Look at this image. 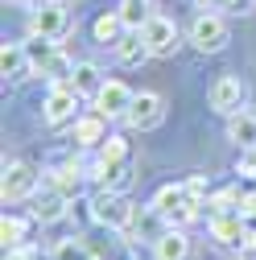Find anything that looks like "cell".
<instances>
[{"instance_id":"cell-19","label":"cell","mask_w":256,"mask_h":260,"mask_svg":"<svg viewBox=\"0 0 256 260\" xmlns=\"http://www.w3.org/2000/svg\"><path fill=\"white\" fill-rule=\"evenodd\" d=\"M108 79L100 75V67L95 62H75V75H71V87L79 91V95H100V87H104Z\"/></svg>"},{"instance_id":"cell-35","label":"cell","mask_w":256,"mask_h":260,"mask_svg":"<svg viewBox=\"0 0 256 260\" xmlns=\"http://www.w3.org/2000/svg\"><path fill=\"white\" fill-rule=\"evenodd\" d=\"M236 5H244V0H228V9H236Z\"/></svg>"},{"instance_id":"cell-24","label":"cell","mask_w":256,"mask_h":260,"mask_svg":"<svg viewBox=\"0 0 256 260\" xmlns=\"http://www.w3.org/2000/svg\"><path fill=\"white\" fill-rule=\"evenodd\" d=\"M50 260H95V252L87 248V240H79V236H71V240H58V244H54V252H50Z\"/></svg>"},{"instance_id":"cell-11","label":"cell","mask_w":256,"mask_h":260,"mask_svg":"<svg viewBox=\"0 0 256 260\" xmlns=\"http://www.w3.org/2000/svg\"><path fill=\"white\" fill-rule=\"evenodd\" d=\"M153 260H190V236L182 227H170L153 240Z\"/></svg>"},{"instance_id":"cell-13","label":"cell","mask_w":256,"mask_h":260,"mask_svg":"<svg viewBox=\"0 0 256 260\" xmlns=\"http://www.w3.org/2000/svg\"><path fill=\"white\" fill-rule=\"evenodd\" d=\"M104 120H108V116H100V112L79 116V120H75V145H79V149H95V145H104V141H108Z\"/></svg>"},{"instance_id":"cell-4","label":"cell","mask_w":256,"mask_h":260,"mask_svg":"<svg viewBox=\"0 0 256 260\" xmlns=\"http://www.w3.org/2000/svg\"><path fill=\"white\" fill-rule=\"evenodd\" d=\"M190 46H195L199 54H219L223 46H228V21H223L219 13L195 17V25H190Z\"/></svg>"},{"instance_id":"cell-34","label":"cell","mask_w":256,"mask_h":260,"mask_svg":"<svg viewBox=\"0 0 256 260\" xmlns=\"http://www.w3.org/2000/svg\"><path fill=\"white\" fill-rule=\"evenodd\" d=\"M13 5H38V0H13Z\"/></svg>"},{"instance_id":"cell-3","label":"cell","mask_w":256,"mask_h":260,"mask_svg":"<svg viewBox=\"0 0 256 260\" xmlns=\"http://www.w3.org/2000/svg\"><path fill=\"white\" fill-rule=\"evenodd\" d=\"M67 29H71L67 0H38L34 5V13H29V34H42V38L58 42Z\"/></svg>"},{"instance_id":"cell-23","label":"cell","mask_w":256,"mask_h":260,"mask_svg":"<svg viewBox=\"0 0 256 260\" xmlns=\"http://www.w3.org/2000/svg\"><path fill=\"white\" fill-rule=\"evenodd\" d=\"M116 13H120V21H124V29H133V34H141V29L149 25V17H153L145 0H124Z\"/></svg>"},{"instance_id":"cell-2","label":"cell","mask_w":256,"mask_h":260,"mask_svg":"<svg viewBox=\"0 0 256 260\" xmlns=\"http://www.w3.org/2000/svg\"><path fill=\"white\" fill-rule=\"evenodd\" d=\"M91 219L108 227V232H128V223L137 219V207L116 190H100V194H91Z\"/></svg>"},{"instance_id":"cell-6","label":"cell","mask_w":256,"mask_h":260,"mask_svg":"<svg viewBox=\"0 0 256 260\" xmlns=\"http://www.w3.org/2000/svg\"><path fill=\"white\" fill-rule=\"evenodd\" d=\"M141 38L149 42V50H153V58H174L178 54V46H182V34H178V25L170 21V17H149V25L141 29Z\"/></svg>"},{"instance_id":"cell-28","label":"cell","mask_w":256,"mask_h":260,"mask_svg":"<svg viewBox=\"0 0 256 260\" xmlns=\"http://www.w3.org/2000/svg\"><path fill=\"white\" fill-rule=\"evenodd\" d=\"M240 178H256V149H244V157H240Z\"/></svg>"},{"instance_id":"cell-1","label":"cell","mask_w":256,"mask_h":260,"mask_svg":"<svg viewBox=\"0 0 256 260\" xmlns=\"http://www.w3.org/2000/svg\"><path fill=\"white\" fill-rule=\"evenodd\" d=\"M157 215H162L170 227H186V223H195L199 219V207H207L195 190H190L186 182H170L153 194V203H149Z\"/></svg>"},{"instance_id":"cell-8","label":"cell","mask_w":256,"mask_h":260,"mask_svg":"<svg viewBox=\"0 0 256 260\" xmlns=\"http://www.w3.org/2000/svg\"><path fill=\"white\" fill-rule=\"evenodd\" d=\"M38 170L29 166V161H13V166H5V186H0V194H5V203H21V199H34L38 194Z\"/></svg>"},{"instance_id":"cell-14","label":"cell","mask_w":256,"mask_h":260,"mask_svg":"<svg viewBox=\"0 0 256 260\" xmlns=\"http://www.w3.org/2000/svg\"><path fill=\"white\" fill-rule=\"evenodd\" d=\"M95 178L104 182V190H116V194H128L137 182L133 174V161H116V166H95Z\"/></svg>"},{"instance_id":"cell-26","label":"cell","mask_w":256,"mask_h":260,"mask_svg":"<svg viewBox=\"0 0 256 260\" xmlns=\"http://www.w3.org/2000/svg\"><path fill=\"white\" fill-rule=\"evenodd\" d=\"M25 236H29V223H25V219H17V215H5V219H0V240H5V252H9V248H21Z\"/></svg>"},{"instance_id":"cell-5","label":"cell","mask_w":256,"mask_h":260,"mask_svg":"<svg viewBox=\"0 0 256 260\" xmlns=\"http://www.w3.org/2000/svg\"><path fill=\"white\" fill-rule=\"evenodd\" d=\"M162 120H166V100L157 91H141L133 100V108H128V116H124V124L133 128V133H153Z\"/></svg>"},{"instance_id":"cell-12","label":"cell","mask_w":256,"mask_h":260,"mask_svg":"<svg viewBox=\"0 0 256 260\" xmlns=\"http://www.w3.org/2000/svg\"><path fill=\"white\" fill-rule=\"evenodd\" d=\"M211 236H215V244H223V248H240V244L248 240V227H244L240 215H215V219H211Z\"/></svg>"},{"instance_id":"cell-7","label":"cell","mask_w":256,"mask_h":260,"mask_svg":"<svg viewBox=\"0 0 256 260\" xmlns=\"http://www.w3.org/2000/svg\"><path fill=\"white\" fill-rule=\"evenodd\" d=\"M79 100L83 95L71 87V83H54L50 87V95H46V104H42V116H46V124H71V120H79L75 116V108H79Z\"/></svg>"},{"instance_id":"cell-20","label":"cell","mask_w":256,"mask_h":260,"mask_svg":"<svg viewBox=\"0 0 256 260\" xmlns=\"http://www.w3.org/2000/svg\"><path fill=\"white\" fill-rule=\"evenodd\" d=\"M21 46H25L29 62H34V71H46L50 62H54V54H58V42H50L42 34H29V42H21Z\"/></svg>"},{"instance_id":"cell-18","label":"cell","mask_w":256,"mask_h":260,"mask_svg":"<svg viewBox=\"0 0 256 260\" xmlns=\"http://www.w3.org/2000/svg\"><path fill=\"white\" fill-rule=\"evenodd\" d=\"M67 203H71L67 194H58V190L50 186L42 199H34V219H38V223H58L62 215H67Z\"/></svg>"},{"instance_id":"cell-15","label":"cell","mask_w":256,"mask_h":260,"mask_svg":"<svg viewBox=\"0 0 256 260\" xmlns=\"http://www.w3.org/2000/svg\"><path fill=\"white\" fill-rule=\"evenodd\" d=\"M29 71H34V62H29L25 46H17V42L0 46V75H5V79H25Z\"/></svg>"},{"instance_id":"cell-22","label":"cell","mask_w":256,"mask_h":260,"mask_svg":"<svg viewBox=\"0 0 256 260\" xmlns=\"http://www.w3.org/2000/svg\"><path fill=\"white\" fill-rule=\"evenodd\" d=\"M207 207H211L215 215H240V211H244V194H240L236 186L215 190V194H207Z\"/></svg>"},{"instance_id":"cell-32","label":"cell","mask_w":256,"mask_h":260,"mask_svg":"<svg viewBox=\"0 0 256 260\" xmlns=\"http://www.w3.org/2000/svg\"><path fill=\"white\" fill-rule=\"evenodd\" d=\"M203 9H228V0H199Z\"/></svg>"},{"instance_id":"cell-30","label":"cell","mask_w":256,"mask_h":260,"mask_svg":"<svg viewBox=\"0 0 256 260\" xmlns=\"http://www.w3.org/2000/svg\"><path fill=\"white\" fill-rule=\"evenodd\" d=\"M5 260H38V252L29 248V244H21V248H9V252H5Z\"/></svg>"},{"instance_id":"cell-10","label":"cell","mask_w":256,"mask_h":260,"mask_svg":"<svg viewBox=\"0 0 256 260\" xmlns=\"http://www.w3.org/2000/svg\"><path fill=\"white\" fill-rule=\"evenodd\" d=\"M133 100H137V91L128 87V83H120V79H108L104 87H100V95H95V112L100 116H128V108H133Z\"/></svg>"},{"instance_id":"cell-31","label":"cell","mask_w":256,"mask_h":260,"mask_svg":"<svg viewBox=\"0 0 256 260\" xmlns=\"http://www.w3.org/2000/svg\"><path fill=\"white\" fill-rule=\"evenodd\" d=\"M240 215H252V219H256V194H244V211H240Z\"/></svg>"},{"instance_id":"cell-16","label":"cell","mask_w":256,"mask_h":260,"mask_svg":"<svg viewBox=\"0 0 256 260\" xmlns=\"http://www.w3.org/2000/svg\"><path fill=\"white\" fill-rule=\"evenodd\" d=\"M228 141H236L240 149H256V112L240 108L236 116H228Z\"/></svg>"},{"instance_id":"cell-21","label":"cell","mask_w":256,"mask_h":260,"mask_svg":"<svg viewBox=\"0 0 256 260\" xmlns=\"http://www.w3.org/2000/svg\"><path fill=\"white\" fill-rule=\"evenodd\" d=\"M91 34H95V42H120L124 34H128V29H124V21H120V13H104V17H95V25H91Z\"/></svg>"},{"instance_id":"cell-27","label":"cell","mask_w":256,"mask_h":260,"mask_svg":"<svg viewBox=\"0 0 256 260\" xmlns=\"http://www.w3.org/2000/svg\"><path fill=\"white\" fill-rule=\"evenodd\" d=\"M116 161H133V157H128V141L124 137H108L100 145V166H116Z\"/></svg>"},{"instance_id":"cell-29","label":"cell","mask_w":256,"mask_h":260,"mask_svg":"<svg viewBox=\"0 0 256 260\" xmlns=\"http://www.w3.org/2000/svg\"><path fill=\"white\" fill-rule=\"evenodd\" d=\"M186 186H190V190H195L199 199L207 203V194H211V186H207V178H203V174H195V178H186Z\"/></svg>"},{"instance_id":"cell-25","label":"cell","mask_w":256,"mask_h":260,"mask_svg":"<svg viewBox=\"0 0 256 260\" xmlns=\"http://www.w3.org/2000/svg\"><path fill=\"white\" fill-rule=\"evenodd\" d=\"M50 186H54L58 194H67V199H75L79 186H83V170H79V166H62V170H54Z\"/></svg>"},{"instance_id":"cell-17","label":"cell","mask_w":256,"mask_h":260,"mask_svg":"<svg viewBox=\"0 0 256 260\" xmlns=\"http://www.w3.org/2000/svg\"><path fill=\"white\" fill-rule=\"evenodd\" d=\"M116 58L124 62V67H141V62L153 58V50H149V42H145L141 34H133V29H128V34L116 42Z\"/></svg>"},{"instance_id":"cell-9","label":"cell","mask_w":256,"mask_h":260,"mask_svg":"<svg viewBox=\"0 0 256 260\" xmlns=\"http://www.w3.org/2000/svg\"><path fill=\"white\" fill-rule=\"evenodd\" d=\"M207 104H211V112H219V116H236V112L244 108V83H240L236 75L215 79L211 91H207Z\"/></svg>"},{"instance_id":"cell-33","label":"cell","mask_w":256,"mask_h":260,"mask_svg":"<svg viewBox=\"0 0 256 260\" xmlns=\"http://www.w3.org/2000/svg\"><path fill=\"white\" fill-rule=\"evenodd\" d=\"M244 248H252V252H256V232H248V240H244Z\"/></svg>"}]
</instances>
